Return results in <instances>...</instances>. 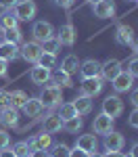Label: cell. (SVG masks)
Listing matches in <instances>:
<instances>
[{
    "mask_svg": "<svg viewBox=\"0 0 138 157\" xmlns=\"http://www.w3.org/2000/svg\"><path fill=\"white\" fill-rule=\"evenodd\" d=\"M36 2L34 0H19L15 6H13V15L17 17V21H32L36 17Z\"/></svg>",
    "mask_w": 138,
    "mask_h": 157,
    "instance_id": "cell-1",
    "label": "cell"
},
{
    "mask_svg": "<svg viewBox=\"0 0 138 157\" xmlns=\"http://www.w3.org/2000/svg\"><path fill=\"white\" fill-rule=\"evenodd\" d=\"M38 98L42 101V105H44V107H57V105L63 101V92H61V88H59V86H46Z\"/></svg>",
    "mask_w": 138,
    "mask_h": 157,
    "instance_id": "cell-2",
    "label": "cell"
},
{
    "mask_svg": "<svg viewBox=\"0 0 138 157\" xmlns=\"http://www.w3.org/2000/svg\"><path fill=\"white\" fill-rule=\"evenodd\" d=\"M103 113L105 115H109V117H119L121 113H124V101L119 97H107L105 101H103Z\"/></svg>",
    "mask_w": 138,
    "mask_h": 157,
    "instance_id": "cell-3",
    "label": "cell"
},
{
    "mask_svg": "<svg viewBox=\"0 0 138 157\" xmlns=\"http://www.w3.org/2000/svg\"><path fill=\"white\" fill-rule=\"evenodd\" d=\"M92 11H94V17H99V19H111V17H115V2L113 0H96L92 4Z\"/></svg>",
    "mask_w": 138,
    "mask_h": 157,
    "instance_id": "cell-4",
    "label": "cell"
},
{
    "mask_svg": "<svg viewBox=\"0 0 138 157\" xmlns=\"http://www.w3.org/2000/svg\"><path fill=\"white\" fill-rule=\"evenodd\" d=\"M80 90H82V94L84 97H90L94 98L96 94H100V90H103V80L99 78H84V82L80 84Z\"/></svg>",
    "mask_w": 138,
    "mask_h": 157,
    "instance_id": "cell-5",
    "label": "cell"
},
{
    "mask_svg": "<svg viewBox=\"0 0 138 157\" xmlns=\"http://www.w3.org/2000/svg\"><path fill=\"white\" fill-rule=\"evenodd\" d=\"M111 84H113V88H115V92H128V90H132L134 75H132V73H128L125 69H121V71L111 80Z\"/></svg>",
    "mask_w": 138,
    "mask_h": 157,
    "instance_id": "cell-6",
    "label": "cell"
},
{
    "mask_svg": "<svg viewBox=\"0 0 138 157\" xmlns=\"http://www.w3.org/2000/svg\"><path fill=\"white\" fill-rule=\"evenodd\" d=\"M19 55L23 57L27 63H38L40 59V55H42V46H40V42H25L23 46L19 48Z\"/></svg>",
    "mask_w": 138,
    "mask_h": 157,
    "instance_id": "cell-7",
    "label": "cell"
},
{
    "mask_svg": "<svg viewBox=\"0 0 138 157\" xmlns=\"http://www.w3.org/2000/svg\"><path fill=\"white\" fill-rule=\"evenodd\" d=\"M32 34H34V40H36V42H44V40L52 38L54 27H52L48 21H36L34 27H32Z\"/></svg>",
    "mask_w": 138,
    "mask_h": 157,
    "instance_id": "cell-8",
    "label": "cell"
},
{
    "mask_svg": "<svg viewBox=\"0 0 138 157\" xmlns=\"http://www.w3.org/2000/svg\"><path fill=\"white\" fill-rule=\"evenodd\" d=\"M27 145H29V151H38V149L48 151L50 145H52V134L42 132V134H38V136H34V138H29Z\"/></svg>",
    "mask_w": 138,
    "mask_h": 157,
    "instance_id": "cell-9",
    "label": "cell"
},
{
    "mask_svg": "<svg viewBox=\"0 0 138 157\" xmlns=\"http://www.w3.org/2000/svg\"><path fill=\"white\" fill-rule=\"evenodd\" d=\"M57 40L61 42V46H73L75 42V27L71 23H65L57 32Z\"/></svg>",
    "mask_w": 138,
    "mask_h": 157,
    "instance_id": "cell-10",
    "label": "cell"
},
{
    "mask_svg": "<svg viewBox=\"0 0 138 157\" xmlns=\"http://www.w3.org/2000/svg\"><path fill=\"white\" fill-rule=\"evenodd\" d=\"M119 71H121V61L119 59H109L105 63H100V75L105 80H113Z\"/></svg>",
    "mask_w": 138,
    "mask_h": 157,
    "instance_id": "cell-11",
    "label": "cell"
},
{
    "mask_svg": "<svg viewBox=\"0 0 138 157\" xmlns=\"http://www.w3.org/2000/svg\"><path fill=\"white\" fill-rule=\"evenodd\" d=\"M125 145V138H124V134H119V132H109V134H105V149L107 151H121Z\"/></svg>",
    "mask_w": 138,
    "mask_h": 157,
    "instance_id": "cell-12",
    "label": "cell"
},
{
    "mask_svg": "<svg viewBox=\"0 0 138 157\" xmlns=\"http://www.w3.org/2000/svg\"><path fill=\"white\" fill-rule=\"evenodd\" d=\"M80 73H82V78H99L100 75V61L88 59L84 63H80Z\"/></svg>",
    "mask_w": 138,
    "mask_h": 157,
    "instance_id": "cell-13",
    "label": "cell"
},
{
    "mask_svg": "<svg viewBox=\"0 0 138 157\" xmlns=\"http://www.w3.org/2000/svg\"><path fill=\"white\" fill-rule=\"evenodd\" d=\"M115 42L121 46H132L134 44V29L130 25H119L117 34H115Z\"/></svg>",
    "mask_w": 138,
    "mask_h": 157,
    "instance_id": "cell-14",
    "label": "cell"
},
{
    "mask_svg": "<svg viewBox=\"0 0 138 157\" xmlns=\"http://www.w3.org/2000/svg\"><path fill=\"white\" fill-rule=\"evenodd\" d=\"M17 121H19V111L15 107H4L0 111V124L4 128H15Z\"/></svg>",
    "mask_w": 138,
    "mask_h": 157,
    "instance_id": "cell-15",
    "label": "cell"
},
{
    "mask_svg": "<svg viewBox=\"0 0 138 157\" xmlns=\"http://www.w3.org/2000/svg\"><path fill=\"white\" fill-rule=\"evenodd\" d=\"M113 117H109V115H105V113H100V115H96L94 117V132L96 134H109L113 130Z\"/></svg>",
    "mask_w": 138,
    "mask_h": 157,
    "instance_id": "cell-16",
    "label": "cell"
},
{
    "mask_svg": "<svg viewBox=\"0 0 138 157\" xmlns=\"http://www.w3.org/2000/svg\"><path fill=\"white\" fill-rule=\"evenodd\" d=\"M21 109H23V113L27 115V117H40L42 111H44V105H42L40 98H27Z\"/></svg>",
    "mask_w": 138,
    "mask_h": 157,
    "instance_id": "cell-17",
    "label": "cell"
},
{
    "mask_svg": "<svg viewBox=\"0 0 138 157\" xmlns=\"http://www.w3.org/2000/svg\"><path fill=\"white\" fill-rule=\"evenodd\" d=\"M96 136L94 134H82V136H77V140H75V147L77 149H82V151H86V153H92V151H96Z\"/></svg>",
    "mask_w": 138,
    "mask_h": 157,
    "instance_id": "cell-18",
    "label": "cell"
},
{
    "mask_svg": "<svg viewBox=\"0 0 138 157\" xmlns=\"http://www.w3.org/2000/svg\"><path fill=\"white\" fill-rule=\"evenodd\" d=\"M46 84L48 86H59V88H61V86L69 88V86H73V82H71V75L61 69V71H57V73H50V80Z\"/></svg>",
    "mask_w": 138,
    "mask_h": 157,
    "instance_id": "cell-19",
    "label": "cell"
},
{
    "mask_svg": "<svg viewBox=\"0 0 138 157\" xmlns=\"http://www.w3.org/2000/svg\"><path fill=\"white\" fill-rule=\"evenodd\" d=\"M27 98H29V97L25 94L23 90H11V92H6V105H9V107L19 109V107H23V105H25Z\"/></svg>",
    "mask_w": 138,
    "mask_h": 157,
    "instance_id": "cell-20",
    "label": "cell"
},
{
    "mask_svg": "<svg viewBox=\"0 0 138 157\" xmlns=\"http://www.w3.org/2000/svg\"><path fill=\"white\" fill-rule=\"evenodd\" d=\"M19 57V46L17 44H13V42H2L0 44V59H4V61H15Z\"/></svg>",
    "mask_w": 138,
    "mask_h": 157,
    "instance_id": "cell-21",
    "label": "cell"
},
{
    "mask_svg": "<svg viewBox=\"0 0 138 157\" xmlns=\"http://www.w3.org/2000/svg\"><path fill=\"white\" fill-rule=\"evenodd\" d=\"M29 80H32L34 84H46L50 80V69L36 65V67H32V71H29Z\"/></svg>",
    "mask_w": 138,
    "mask_h": 157,
    "instance_id": "cell-22",
    "label": "cell"
},
{
    "mask_svg": "<svg viewBox=\"0 0 138 157\" xmlns=\"http://www.w3.org/2000/svg\"><path fill=\"white\" fill-rule=\"evenodd\" d=\"M61 128H63V120L59 115H48V117H44V121H42V132L54 134V132H59Z\"/></svg>",
    "mask_w": 138,
    "mask_h": 157,
    "instance_id": "cell-23",
    "label": "cell"
},
{
    "mask_svg": "<svg viewBox=\"0 0 138 157\" xmlns=\"http://www.w3.org/2000/svg\"><path fill=\"white\" fill-rule=\"evenodd\" d=\"M73 107H75V111H77V115H88L90 111H92V98L90 97H77L73 101Z\"/></svg>",
    "mask_w": 138,
    "mask_h": 157,
    "instance_id": "cell-24",
    "label": "cell"
},
{
    "mask_svg": "<svg viewBox=\"0 0 138 157\" xmlns=\"http://www.w3.org/2000/svg\"><path fill=\"white\" fill-rule=\"evenodd\" d=\"M61 69L65 73H69V75L75 73L77 69H80V61H77V57H75V55H67V57L63 59V63H61Z\"/></svg>",
    "mask_w": 138,
    "mask_h": 157,
    "instance_id": "cell-25",
    "label": "cell"
},
{
    "mask_svg": "<svg viewBox=\"0 0 138 157\" xmlns=\"http://www.w3.org/2000/svg\"><path fill=\"white\" fill-rule=\"evenodd\" d=\"M11 27H17V17L13 15V11H2L0 13V29H11Z\"/></svg>",
    "mask_w": 138,
    "mask_h": 157,
    "instance_id": "cell-26",
    "label": "cell"
},
{
    "mask_svg": "<svg viewBox=\"0 0 138 157\" xmlns=\"http://www.w3.org/2000/svg\"><path fill=\"white\" fill-rule=\"evenodd\" d=\"M40 46H42V52L57 55V52H59V48H61V42L52 36V38H48V40H44V42H40Z\"/></svg>",
    "mask_w": 138,
    "mask_h": 157,
    "instance_id": "cell-27",
    "label": "cell"
},
{
    "mask_svg": "<svg viewBox=\"0 0 138 157\" xmlns=\"http://www.w3.org/2000/svg\"><path fill=\"white\" fill-rule=\"evenodd\" d=\"M57 115H59V117H61V120L65 121V120H71V117H77V111H75L73 103H63Z\"/></svg>",
    "mask_w": 138,
    "mask_h": 157,
    "instance_id": "cell-28",
    "label": "cell"
},
{
    "mask_svg": "<svg viewBox=\"0 0 138 157\" xmlns=\"http://www.w3.org/2000/svg\"><path fill=\"white\" fill-rule=\"evenodd\" d=\"M63 130L69 134H75L82 130V120H80V115L77 117H71V120H65L63 121Z\"/></svg>",
    "mask_w": 138,
    "mask_h": 157,
    "instance_id": "cell-29",
    "label": "cell"
},
{
    "mask_svg": "<svg viewBox=\"0 0 138 157\" xmlns=\"http://www.w3.org/2000/svg\"><path fill=\"white\" fill-rule=\"evenodd\" d=\"M54 63H57V55H50V52H42L36 65H40V67H46V69H50V71H52Z\"/></svg>",
    "mask_w": 138,
    "mask_h": 157,
    "instance_id": "cell-30",
    "label": "cell"
},
{
    "mask_svg": "<svg viewBox=\"0 0 138 157\" xmlns=\"http://www.w3.org/2000/svg\"><path fill=\"white\" fill-rule=\"evenodd\" d=\"M4 40L6 42H13V44H19L21 42V29L19 27H11V29H4Z\"/></svg>",
    "mask_w": 138,
    "mask_h": 157,
    "instance_id": "cell-31",
    "label": "cell"
},
{
    "mask_svg": "<svg viewBox=\"0 0 138 157\" xmlns=\"http://www.w3.org/2000/svg\"><path fill=\"white\" fill-rule=\"evenodd\" d=\"M13 153H15V157H29V145L25 143V140H21V143H15L13 145V149H11Z\"/></svg>",
    "mask_w": 138,
    "mask_h": 157,
    "instance_id": "cell-32",
    "label": "cell"
},
{
    "mask_svg": "<svg viewBox=\"0 0 138 157\" xmlns=\"http://www.w3.org/2000/svg\"><path fill=\"white\" fill-rule=\"evenodd\" d=\"M69 151H71V149L61 143V145H54V147H52V153H50V157H69Z\"/></svg>",
    "mask_w": 138,
    "mask_h": 157,
    "instance_id": "cell-33",
    "label": "cell"
},
{
    "mask_svg": "<svg viewBox=\"0 0 138 157\" xmlns=\"http://www.w3.org/2000/svg\"><path fill=\"white\" fill-rule=\"evenodd\" d=\"M11 147V134L6 130H0V151L2 149H9Z\"/></svg>",
    "mask_w": 138,
    "mask_h": 157,
    "instance_id": "cell-34",
    "label": "cell"
},
{
    "mask_svg": "<svg viewBox=\"0 0 138 157\" xmlns=\"http://www.w3.org/2000/svg\"><path fill=\"white\" fill-rule=\"evenodd\" d=\"M128 73H132L134 78H138V57L136 59H132L130 63H128V69H125Z\"/></svg>",
    "mask_w": 138,
    "mask_h": 157,
    "instance_id": "cell-35",
    "label": "cell"
},
{
    "mask_svg": "<svg viewBox=\"0 0 138 157\" xmlns=\"http://www.w3.org/2000/svg\"><path fill=\"white\" fill-rule=\"evenodd\" d=\"M19 0H0V9L2 11H13V6L17 4Z\"/></svg>",
    "mask_w": 138,
    "mask_h": 157,
    "instance_id": "cell-36",
    "label": "cell"
},
{
    "mask_svg": "<svg viewBox=\"0 0 138 157\" xmlns=\"http://www.w3.org/2000/svg\"><path fill=\"white\" fill-rule=\"evenodd\" d=\"M130 126L138 130V107L134 109V111H132V115H130Z\"/></svg>",
    "mask_w": 138,
    "mask_h": 157,
    "instance_id": "cell-37",
    "label": "cell"
},
{
    "mask_svg": "<svg viewBox=\"0 0 138 157\" xmlns=\"http://www.w3.org/2000/svg\"><path fill=\"white\" fill-rule=\"evenodd\" d=\"M69 157H88V153H86V151H82V149H77V147H75L73 151H69Z\"/></svg>",
    "mask_w": 138,
    "mask_h": 157,
    "instance_id": "cell-38",
    "label": "cell"
},
{
    "mask_svg": "<svg viewBox=\"0 0 138 157\" xmlns=\"http://www.w3.org/2000/svg\"><path fill=\"white\" fill-rule=\"evenodd\" d=\"M6 69H9V61L0 59V78H4V75H6Z\"/></svg>",
    "mask_w": 138,
    "mask_h": 157,
    "instance_id": "cell-39",
    "label": "cell"
},
{
    "mask_svg": "<svg viewBox=\"0 0 138 157\" xmlns=\"http://www.w3.org/2000/svg\"><path fill=\"white\" fill-rule=\"evenodd\" d=\"M54 2H57V4H59V6H61V9H69V6H71V4H73L75 0H54Z\"/></svg>",
    "mask_w": 138,
    "mask_h": 157,
    "instance_id": "cell-40",
    "label": "cell"
},
{
    "mask_svg": "<svg viewBox=\"0 0 138 157\" xmlns=\"http://www.w3.org/2000/svg\"><path fill=\"white\" fill-rule=\"evenodd\" d=\"M29 157H50V155H48V151L38 149V151H32V153H29Z\"/></svg>",
    "mask_w": 138,
    "mask_h": 157,
    "instance_id": "cell-41",
    "label": "cell"
},
{
    "mask_svg": "<svg viewBox=\"0 0 138 157\" xmlns=\"http://www.w3.org/2000/svg\"><path fill=\"white\" fill-rule=\"evenodd\" d=\"M4 107H9V105H6V92L0 90V109H4Z\"/></svg>",
    "mask_w": 138,
    "mask_h": 157,
    "instance_id": "cell-42",
    "label": "cell"
},
{
    "mask_svg": "<svg viewBox=\"0 0 138 157\" xmlns=\"http://www.w3.org/2000/svg\"><path fill=\"white\" fill-rule=\"evenodd\" d=\"M103 157H124V155H121V151H107Z\"/></svg>",
    "mask_w": 138,
    "mask_h": 157,
    "instance_id": "cell-43",
    "label": "cell"
},
{
    "mask_svg": "<svg viewBox=\"0 0 138 157\" xmlns=\"http://www.w3.org/2000/svg\"><path fill=\"white\" fill-rule=\"evenodd\" d=\"M0 157H15V153L9 151V149H2V151H0Z\"/></svg>",
    "mask_w": 138,
    "mask_h": 157,
    "instance_id": "cell-44",
    "label": "cell"
},
{
    "mask_svg": "<svg viewBox=\"0 0 138 157\" xmlns=\"http://www.w3.org/2000/svg\"><path fill=\"white\" fill-rule=\"evenodd\" d=\"M130 101H132V105H134V107H138V90L132 92V98H130Z\"/></svg>",
    "mask_w": 138,
    "mask_h": 157,
    "instance_id": "cell-45",
    "label": "cell"
},
{
    "mask_svg": "<svg viewBox=\"0 0 138 157\" xmlns=\"http://www.w3.org/2000/svg\"><path fill=\"white\" fill-rule=\"evenodd\" d=\"M130 155H132V157H138V145L132 147V153H130Z\"/></svg>",
    "mask_w": 138,
    "mask_h": 157,
    "instance_id": "cell-46",
    "label": "cell"
},
{
    "mask_svg": "<svg viewBox=\"0 0 138 157\" xmlns=\"http://www.w3.org/2000/svg\"><path fill=\"white\" fill-rule=\"evenodd\" d=\"M88 157H103L100 153H96V151H92V153H88Z\"/></svg>",
    "mask_w": 138,
    "mask_h": 157,
    "instance_id": "cell-47",
    "label": "cell"
},
{
    "mask_svg": "<svg viewBox=\"0 0 138 157\" xmlns=\"http://www.w3.org/2000/svg\"><path fill=\"white\" fill-rule=\"evenodd\" d=\"M132 46H134V52H138V40H134V44H132Z\"/></svg>",
    "mask_w": 138,
    "mask_h": 157,
    "instance_id": "cell-48",
    "label": "cell"
},
{
    "mask_svg": "<svg viewBox=\"0 0 138 157\" xmlns=\"http://www.w3.org/2000/svg\"><path fill=\"white\" fill-rule=\"evenodd\" d=\"M4 42V34H2V29H0V44Z\"/></svg>",
    "mask_w": 138,
    "mask_h": 157,
    "instance_id": "cell-49",
    "label": "cell"
},
{
    "mask_svg": "<svg viewBox=\"0 0 138 157\" xmlns=\"http://www.w3.org/2000/svg\"><path fill=\"white\" fill-rule=\"evenodd\" d=\"M88 2H92V4H94V2H96V0H88Z\"/></svg>",
    "mask_w": 138,
    "mask_h": 157,
    "instance_id": "cell-50",
    "label": "cell"
},
{
    "mask_svg": "<svg viewBox=\"0 0 138 157\" xmlns=\"http://www.w3.org/2000/svg\"><path fill=\"white\" fill-rule=\"evenodd\" d=\"M124 157H125V155H124ZM130 157H132V155H130Z\"/></svg>",
    "mask_w": 138,
    "mask_h": 157,
    "instance_id": "cell-51",
    "label": "cell"
}]
</instances>
